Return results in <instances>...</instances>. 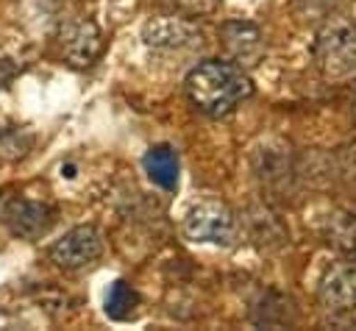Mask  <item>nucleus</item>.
Listing matches in <instances>:
<instances>
[{
  "instance_id": "f257e3e1",
  "label": "nucleus",
  "mask_w": 356,
  "mask_h": 331,
  "mask_svg": "<svg viewBox=\"0 0 356 331\" xmlns=\"http://www.w3.org/2000/svg\"><path fill=\"white\" fill-rule=\"evenodd\" d=\"M189 100L209 117L231 114L242 100L253 95V81L236 61L206 58L195 64L184 81Z\"/></svg>"
},
{
  "instance_id": "f03ea898",
  "label": "nucleus",
  "mask_w": 356,
  "mask_h": 331,
  "mask_svg": "<svg viewBox=\"0 0 356 331\" xmlns=\"http://www.w3.org/2000/svg\"><path fill=\"white\" fill-rule=\"evenodd\" d=\"M314 61L328 81H345L356 75V19L328 14L314 36Z\"/></svg>"
},
{
  "instance_id": "7ed1b4c3",
  "label": "nucleus",
  "mask_w": 356,
  "mask_h": 331,
  "mask_svg": "<svg viewBox=\"0 0 356 331\" xmlns=\"http://www.w3.org/2000/svg\"><path fill=\"white\" fill-rule=\"evenodd\" d=\"M184 234L192 239V242H211V245H234L236 234H239V223L234 217V211L214 200V197H206V200H197L186 217H184Z\"/></svg>"
},
{
  "instance_id": "20e7f679",
  "label": "nucleus",
  "mask_w": 356,
  "mask_h": 331,
  "mask_svg": "<svg viewBox=\"0 0 356 331\" xmlns=\"http://www.w3.org/2000/svg\"><path fill=\"white\" fill-rule=\"evenodd\" d=\"M50 261L64 270H81L100 259L103 253V236L95 225H75L61 239L50 245Z\"/></svg>"
},
{
  "instance_id": "39448f33",
  "label": "nucleus",
  "mask_w": 356,
  "mask_h": 331,
  "mask_svg": "<svg viewBox=\"0 0 356 331\" xmlns=\"http://www.w3.org/2000/svg\"><path fill=\"white\" fill-rule=\"evenodd\" d=\"M317 298L331 312H353L356 309V259L334 261L320 278Z\"/></svg>"
},
{
  "instance_id": "423d86ee",
  "label": "nucleus",
  "mask_w": 356,
  "mask_h": 331,
  "mask_svg": "<svg viewBox=\"0 0 356 331\" xmlns=\"http://www.w3.org/2000/svg\"><path fill=\"white\" fill-rule=\"evenodd\" d=\"M220 39L239 67H253L264 56V33L248 19H225L220 25Z\"/></svg>"
},
{
  "instance_id": "0eeeda50",
  "label": "nucleus",
  "mask_w": 356,
  "mask_h": 331,
  "mask_svg": "<svg viewBox=\"0 0 356 331\" xmlns=\"http://www.w3.org/2000/svg\"><path fill=\"white\" fill-rule=\"evenodd\" d=\"M53 209L39 200H11L3 211L6 228L19 239H36L53 225Z\"/></svg>"
},
{
  "instance_id": "6e6552de",
  "label": "nucleus",
  "mask_w": 356,
  "mask_h": 331,
  "mask_svg": "<svg viewBox=\"0 0 356 331\" xmlns=\"http://www.w3.org/2000/svg\"><path fill=\"white\" fill-rule=\"evenodd\" d=\"M145 45L153 50H186V47H200L203 33L189 25L186 19H175V17H161L145 25Z\"/></svg>"
},
{
  "instance_id": "1a4fd4ad",
  "label": "nucleus",
  "mask_w": 356,
  "mask_h": 331,
  "mask_svg": "<svg viewBox=\"0 0 356 331\" xmlns=\"http://www.w3.org/2000/svg\"><path fill=\"white\" fill-rule=\"evenodd\" d=\"M100 31H97V25L92 22V19H75V22H70L64 31H61V47H64V56L72 61V64H78V67H83V64H89L97 53H100Z\"/></svg>"
},
{
  "instance_id": "9d476101",
  "label": "nucleus",
  "mask_w": 356,
  "mask_h": 331,
  "mask_svg": "<svg viewBox=\"0 0 356 331\" xmlns=\"http://www.w3.org/2000/svg\"><path fill=\"white\" fill-rule=\"evenodd\" d=\"M142 167L147 172V178L161 186L164 192H175L178 189V153L170 145H153L145 159Z\"/></svg>"
},
{
  "instance_id": "9b49d317",
  "label": "nucleus",
  "mask_w": 356,
  "mask_h": 331,
  "mask_svg": "<svg viewBox=\"0 0 356 331\" xmlns=\"http://www.w3.org/2000/svg\"><path fill=\"white\" fill-rule=\"evenodd\" d=\"M325 239L331 248L356 259V209H339L325 220Z\"/></svg>"
},
{
  "instance_id": "f8f14e48",
  "label": "nucleus",
  "mask_w": 356,
  "mask_h": 331,
  "mask_svg": "<svg viewBox=\"0 0 356 331\" xmlns=\"http://www.w3.org/2000/svg\"><path fill=\"white\" fill-rule=\"evenodd\" d=\"M136 312H139V292L125 281H114L106 295V314L111 320H131Z\"/></svg>"
},
{
  "instance_id": "ddd939ff",
  "label": "nucleus",
  "mask_w": 356,
  "mask_h": 331,
  "mask_svg": "<svg viewBox=\"0 0 356 331\" xmlns=\"http://www.w3.org/2000/svg\"><path fill=\"white\" fill-rule=\"evenodd\" d=\"M250 228H253V239L261 242V245H267V248H273V245H284V239H286L284 225H281L278 217L270 214L267 209H256V211H250Z\"/></svg>"
},
{
  "instance_id": "4468645a",
  "label": "nucleus",
  "mask_w": 356,
  "mask_h": 331,
  "mask_svg": "<svg viewBox=\"0 0 356 331\" xmlns=\"http://www.w3.org/2000/svg\"><path fill=\"white\" fill-rule=\"evenodd\" d=\"M339 0H298V11L306 14V17H328L334 8H337Z\"/></svg>"
},
{
  "instance_id": "2eb2a0df",
  "label": "nucleus",
  "mask_w": 356,
  "mask_h": 331,
  "mask_svg": "<svg viewBox=\"0 0 356 331\" xmlns=\"http://www.w3.org/2000/svg\"><path fill=\"white\" fill-rule=\"evenodd\" d=\"M175 3L189 14H211L220 6V0H175Z\"/></svg>"
},
{
  "instance_id": "dca6fc26",
  "label": "nucleus",
  "mask_w": 356,
  "mask_h": 331,
  "mask_svg": "<svg viewBox=\"0 0 356 331\" xmlns=\"http://www.w3.org/2000/svg\"><path fill=\"white\" fill-rule=\"evenodd\" d=\"M342 172H348L356 181V142L350 147H345V153H342Z\"/></svg>"
},
{
  "instance_id": "f3484780",
  "label": "nucleus",
  "mask_w": 356,
  "mask_h": 331,
  "mask_svg": "<svg viewBox=\"0 0 356 331\" xmlns=\"http://www.w3.org/2000/svg\"><path fill=\"white\" fill-rule=\"evenodd\" d=\"M11 75H14V67L6 58H0V86H6L11 81Z\"/></svg>"
}]
</instances>
